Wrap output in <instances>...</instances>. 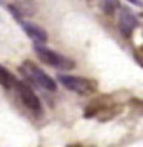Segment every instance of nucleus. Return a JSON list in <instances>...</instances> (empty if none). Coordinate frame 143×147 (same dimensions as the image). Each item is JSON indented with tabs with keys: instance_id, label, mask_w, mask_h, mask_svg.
Instances as JSON below:
<instances>
[{
	"instance_id": "obj_1",
	"label": "nucleus",
	"mask_w": 143,
	"mask_h": 147,
	"mask_svg": "<svg viewBox=\"0 0 143 147\" xmlns=\"http://www.w3.org/2000/svg\"><path fill=\"white\" fill-rule=\"evenodd\" d=\"M33 49H35V53H37V56L44 63H47L51 67H56V68H61V70H70V68L75 67L74 60L63 56V54H59V53H54L52 49H49V47H45L42 44H35Z\"/></svg>"
},
{
	"instance_id": "obj_4",
	"label": "nucleus",
	"mask_w": 143,
	"mask_h": 147,
	"mask_svg": "<svg viewBox=\"0 0 143 147\" xmlns=\"http://www.w3.org/2000/svg\"><path fill=\"white\" fill-rule=\"evenodd\" d=\"M16 88H17V91H19V96H21L23 103H25L30 110L40 114V112H42V105H40L39 96L35 95V91H31V88H28V86L23 84V82H16Z\"/></svg>"
},
{
	"instance_id": "obj_12",
	"label": "nucleus",
	"mask_w": 143,
	"mask_h": 147,
	"mask_svg": "<svg viewBox=\"0 0 143 147\" xmlns=\"http://www.w3.org/2000/svg\"><path fill=\"white\" fill-rule=\"evenodd\" d=\"M0 4H4V0H0Z\"/></svg>"
},
{
	"instance_id": "obj_9",
	"label": "nucleus",
	"mask_w": 143,
	"mask_h": 147,
	"mask_svg": "<svg viewBox=\"0 0 143 147\" xmlns=\"http://www.w3.org/2000/svg\"><path fill=\"white\" fill-rule=\"evenodd\" d=\"M100 5H101L103 12H105V14H108V16L115 14V11L120 9L119 0H100Z\"/></svg>"
},
{
	"instance_id": "obj_11",
	"label": "nucleus",
	"mask_w": 143,
	"mask_h": 147,
	"mask_svg": "<svg viewBox=\"0 0 143 147\" xmlns=\"http://www.w3.org/2000/svg\"><path fill=\"white\" fill-rule=\"evenodd\" d=\"M68 147H82V145H79V144H72V145H68Z\"/></svg>"
},
{
	"instance_id": "obj_8",
	"label": "nucleus",
	"mask_w": 143,
	"mask_h": 147,
	"mask_svg": "<svg viewBox=\"0 0 143 147\" xmlns=\"http://www.w3.org/2000/svg\"><path fill=\"white\" fill-rule=\"evenodd\" d=\"M0 84H2L4 88H12V86H16V79H14V76L7 70V68H4L2 65H0Z\"/></svg>"
},
{
	"instance_id": "obj_3",
	"label": "nucleus",
	"mask_w": 143,
	"mask_h": 147,
	"mask_svg": "<svg viewBox=\"0 0 143 147\" xmlns=\"http://www.w3.org/2000/svg\"><path fill=\"white\" fill-rule=\"evenodd\" d=\"M58 81L70 91H75V93H89L93 89V84L82 79V77H77V76H58Z\"/></svg>"
},
{
	"instance_id": "obj_5",
	"label": "nucleus",
	"mask_w": 143,
	"mask_h": 147,
	"mask_svg": "<svg viewBox=\"0 0 143 147\" xmlns=\"http://www.w3.org/2000/svg\"><path fill=\"white\" fill-rule=\"evenodd\" d=\"M16 18H17V21H21V18H31L37 14V4L33 2V0H19V2H16V4H9L5 5Z\"/></svg>"
},
{
	"instance_id": "obj_7",
	"label": "nucleus",
	"mask_w": 143,
	"mask_h": 147,
	"mask_svg": "<svg viewBox=\"0 0 143 147\" xmlns=\"http://www.w3.org/2000/svg\"><path fill=\"white\" fill-rule=\"evenodd\" d=\"M19 23H21L25 33L30 37L35 44H44V42H47V32L44 28H40L37 25H31V23H23V21H19Z\"/></svg>"
},
{
	"instance_id": "obj_6",
	"label": "nucleus",
	"mask_w": 143,
	"mask_h": 147,
	"mask_svg": "<svg viewBox=\"0 0 143 147\" xmlns=\"http://www.w3.org/2000/svg\"><path fill=\"white\" fill-rule=\"evenodd\" d=\"M136 25H138L136 16L128 7H120V12H119V28H120V32L126 37H129L133 33V30L136 28Z\"/></svg>"
},
{
	"instance_id": "obj_2",
	"label": "nucleus",
	"mask_w": 143,
	"mask_h": 147,
	"mask_svg": "<svg viewBox=\"0 0 143 147\" xmlns=\"http://www.w3.org/2000/svg\"><path fill=\"white\" fill-rule=\"evenodd\" d=\"M21 72L25 74V76H26L31 82L37 84V86H40V88H44V89H47V91H56V82L52 81L42 68H39L37 65H33V63H30V61H25L23 67H21Z\"/></svg>"
},
{
	"instance_id": "obj_10",
	"label": "nucleus",
	"mask_w": 143,
	"mask_h": 147,
	"mask_svg": "<svg viewBox=\"0 0 143 147\" xmlns=\"http://www.w3.org/2000/svg\"><path fill=\"white\" fill-rule=\"evenodd\" d=\"M128 2H131V4H134V5H138V7H141V5H143L141 0H128Z\"/></svg>"
}]
</instances>
